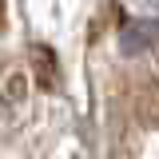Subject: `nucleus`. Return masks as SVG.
Wrapping results in <instances>:
<instances>
[{
	"mask_svg": "<svg viewBox=\"0 0 159 159\" xmlns=\"http://www.w3.org/2000/svg\"><path fill=\"white\" fill-rule=\"evenodd\" d=\"M119 48H123L127 56H139V52L159 48V20H131V24L119 32Z\"/></svg>",
	"mask_w": 159,
	"mask_h": 159,
	"instance_id": "obj_1",
	"label": "nucleus"
}]
</instances>
